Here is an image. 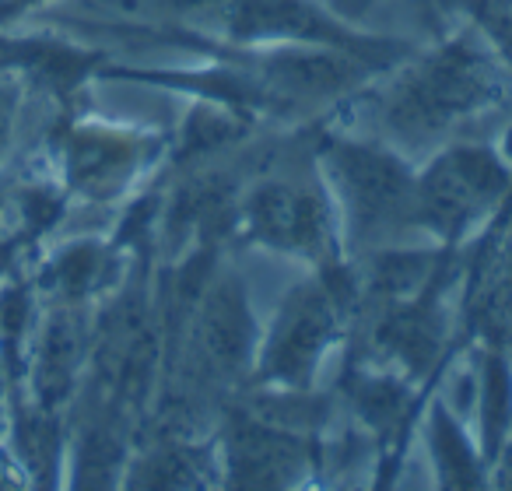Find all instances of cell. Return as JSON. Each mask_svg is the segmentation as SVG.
Here are the masks:
<instances>
[{
    "mask_svg": "<svg viewBox=\"0 0 512 491\" xmlns=\"http://www.w3.org/2000/svg\"><path fill=\"white\" fill-rule=\"evenodd\" d=\"M141 144L120 134H102V130H78L67 141V169L74 186L88 190L92 197H109L123 179L130 176Z\"/></svg>",
    "mask_w": 512,
    "mask_h": 491,
    "instance_id": "9c48e42d",
    "label": "cell"
},
{
    "mask_svg": "<svg viewBox=\"0 0 512 491\" xmlns=\"http://www.w3.org/2000/svg\"><path fill=\"white\" fill-rule=\"evenodd\" d=\"M228 22H232V32H239V36L306 39V43L334 46V50L358 46V39L351 32L334 25L306 0H235Z\"/></svg>",
    "mask_w": 512,
    "mask_h": 491,
    "instance_id": "8992f818",
    "label": "cell"
},
{
    "mask_svg": "<svg viewBox=\"0 0 512 491\" xmlns=\"http://www.w3.org/2000/svg\"><path fill=\"white\" fill-rule=\"evenodd\" d=\"M144 474H148L151 484H197L200 481V463H197V453H193L190 446H183V442H169L165 449H158L155 456L148 460V467H144Z\"/></svg>",
    "mask_w": 512,
    "mask_h": 491,
    "instance_id": "8fae6325",
    "label": "cell"
},
{
    "mask_svg": "<svg viewBox=\"0 0 512 491\" xmlns=\"http://www.w3.org/2000/svg\"><path fill=\"white\" fill-rule=\"evenodd\" d=\"M330 172L341 190L355 239L379 242L400 232L414 214V183L393 155L365 144H334L327 151Z\"/></svg>",
    "mask_w": 512,
    "mask_h": 491,
    "instance_id": "3957f363",
    "label": "cell"
},
{
    "mask_svg": "<svg viewBox=\"0 0 512 491\" xmlns=\"http://www.w3.org/2000/svg\"><path fill=\"white\" fill-rule=\"evenodd\" d=\"M337 316H341V299L330 281L295 288L264 348L267 379L285 386H306L327 344L334 341Z\"/></svg>",
    "mask_w": 512,
    "mask_h": 491,
    "instance_id": "5b68a950",
    "label": "cell"
},
{
    "mask_svg": "<svg viewBox=\"0 0 512 491\" xmlns=\"http://www.w3.org/2000/svg\"><path fill=\"white\" fill-rule=\"evenodd\" d=\"M197 344L211 376H232L239 365H246L249 344H253V323H249L246 302L232 285H218L207 295Z\"/></svg>",
    "mask_w": 512,
    "mask_h": 491,
    "instance_id": "ba28073f",
    "label": "cell"
},
{
    "mask_svg": "<svg viewBox=\"0 0 512 491\" xmlns=\"http://www.w3.org/2000/svg\"><path fill=\"white\" fill-rule=\"evenodd\" d=\"M242 225L271 250L323 257L330 250V214L320 190L302 179H267L242 204Z\"/></svg>",
    "mask_w": 512,
    "mask_h": 491,
    "instance_id": "277c9868",
    "label": "cell"
},
{
    "mask_svg": "<svg viewBox=\"0 0 512 491\" xmlns=\"http://www.w3.org/2000/svg\"><path fill=\"white\" fill-rule=\"evenodd\" d=\"M36 4H46V0H4V4H0V18L22 15V11L36 8Z\"/></svg>",
    "mask_w": 512,
    "mask_h": 491,
    "instance_id": "9a60e30c",
    "label": "cell"
},
{
    "mask_svg": "<svg viewBox=\"0 0 512 491\" xmlns=\"http://www.w3.org/2000/svg\"><path fill=\"white\" fill-rule=\"evenodd\" d=\"M11 123H15V88L0 85V148H4V141H8Z\"/></svg>",
    "mask_w": 512,
    "mask_h": 491,
    "instance_id": "5bb4252c",
    "label": "cell"
},
{
    "mask_svg": "<svg viewBox=\"0 0 512 491\" xmlns=\"http://www.w3.org/2000/svg\"><path fill=\"white\" fill-rule=\"evenodd\" d=\"M481 323L491 334L512 337V264L495 274L481 302Z\"/></svg>",
    "mask_w": 512,
    "mask_h": 491,
    "instance_id": "7c38bea8",
    "label": "cell"
},
{
    "mask_svg": "<svg viewBox=\"0 0 512 491\" xmlns=\"http://www.w3.org/2000/svg\"><path fill=\"white\" fill-rule=\"evenodd\" d=\"M509 193V172L484 148H453L414 183V214L421 225L456 239L488 218Z\"/></svg>",
    "mask_w": 512,
    "mask_h": 491,
    "instance_id": "7a4b0ae2",
    "label": "cell"
},
{
    "mask_svg": "<svg viewBox=\"0 0 512 491\" xmlns=\"http://www.w3.org/2000/svg\"><path fill=\"white\" fill-rule=\"evenodd\" d=\"M484 29H488L491 43L498 46V53L512 64V4L484 0Z\"/></svg>",
    "mask_w": 512,
    "mask_h": 491,
    "instance_id": "4fadbf2b",
    "label": "cell"
},
{
    "mask_svg": "<svg viewBox=\"0 0 512 491\" xmlns=\"http://www.w3.org/2000/svg\"><path fill=\"white\" fill-rule=\"evenodd\" d=\"M232 474L239 484L274 488L288 484L306 463V446L292 432L267 425V421H239L232 428Z\"/></svg>",
    "mask_w": 512,
    "mask_h": 491,
    "instance_id": "52a82bcc",
    "label": "cell"
},
{
    "mask_svg": "<svg viewBox=\"0 0 512 491\" xmlns=\"http://www.w3.org/2000/svg\"><path fill=\"white\" fill-rule=\"evenodd\" d=\"M81 358V337L78 323L71 316H57L46 330L43 355H39V393L46 404H57L71 386V376Z\"/></svg>",
    "mask_w": 512,
    "mask_h": 491,
    "instance_id": "30bf717a",
    "label": "cell"
},
{
    "mask_svg": "<svg viewBox=\"0 0 512 491\" xmlns=\"http://www.w3.org/2000/svg\"><path fill=\"white\" fill-rule=\"evenodd\" d=\"M502 99V74L491 57L470 39L435 50L414 64L383 102V120L404 141H428L446 134L467 116L498 106Z\"/></svg>",
    "mask_w": 512,
    "mask_h": 491,
    "instance_id": "6da1fadb",
    "label": "cell"
}]
</instances>
